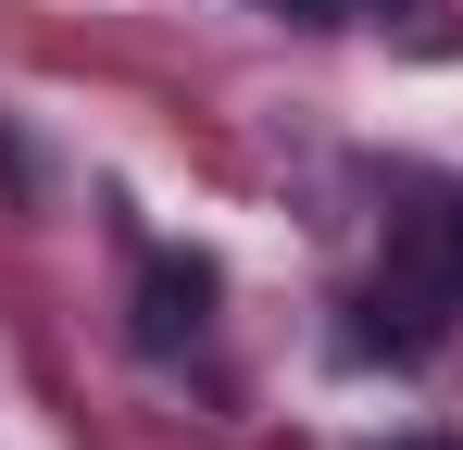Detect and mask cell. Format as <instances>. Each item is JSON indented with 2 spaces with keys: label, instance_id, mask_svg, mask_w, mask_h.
<instances>
[{
  "label": "cell",
  "instance_id": "obj_1",
  "mask_svg": "<svg viewBox=\"0 0 463 450\" xmlns=\"http://www.w3.org/2000/svg\"><path fill=\"white\" fill-rule=\"evenodd\" d=\"M201 313H213V263H201V250H163V263H151V300H138V338L175 351Z\"/></svg>",
  "mask_w": 463,
  "mask_h": 450
},
{
  "label": "cell",
  "instance_id": "obj_3",
  "mask_svg": "<svg viewBox=\"0 0 463 450\" xmlns=\"http://www.w3.org/2000/svg\"><path fill=\"white\" fill-rule=\"evenodd\" d=\"M388 450H451V438H388Z\"/></svg>",
  "mask_w": 463,
  "mask_h": 450
},
{
  "label": "cell",
  "instance_id": "obj_2",
  "mask_svg": "<svg viewBox=\"0 0 463 450\" xmlns=\"http://www.w3.org/2000/svg\"><path fill=\"white\" fill-rule=\"evenodd\" d=\"M439 213H451V250H463V188H451V201H439Z\"/></svg>",
  "mask_w": 463,
  "mask_h": 450
}]
</instances>
